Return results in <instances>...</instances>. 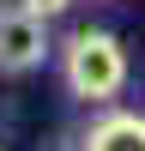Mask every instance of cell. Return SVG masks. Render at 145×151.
Listing matches in <instances>:
<instances>
[{
	"instance_id": "obj_1",
	"label": "cell",
	"mask_w": 145,
	"mask_h": 151,
	"mask_svg": "<svg viewBox=\"0 0 145 151\" xmlns=\"http://www.w3.org/2000/svg\"><path fill=\"white\" fill-rule=\"evenodd\" d=\"M60 73L79 103H115L127 85V48L115 30H72V42L60 48Z\"/></svg>"
},
{
	"instance_id": "obj_2",
	"label": "cell",
	"mask_w": 145,
	"mask_h": 151,
	"mask_svg": "<svg viewBox=\"0 0 145 151\" xmlns=\"http://www.w3.org/2000/svg\"><path fill=\"white\" fill-rule=\"evenodd\" d=\"M48 60V18L18 6H0V73H30Z\"/></svg>"
},
{
	"instance_id": "obj_3",
	"label": "cell",
	"mask_w": 145,
	"mask_h": 151,
	"mask_svg": "<svg viewBox=\"0 0 145 151\" xmlns=\"http://www.w3.org/2000/svg\"><path fill=\"white\" fill-rule=\"evenodd\" d=\"M85 151H145V115H133V109H109L103 121H91Z\"/></svg>"
},
{
	"instance_id": "obj_4",
	"label": "cell",
	"mask_w": 145,
	"mask_h": 151,
	"mask_svg": "<svg viewBox=\"0 0 145 151\" xmlns=\"http://www.w3.org/2000/svg\"><path fill=\"white\" fill-rule=\"evenodd\" d=\"M24 6H30V12H42V18H60L72 0H24Z\"/></svg>"
}]
</instances>
